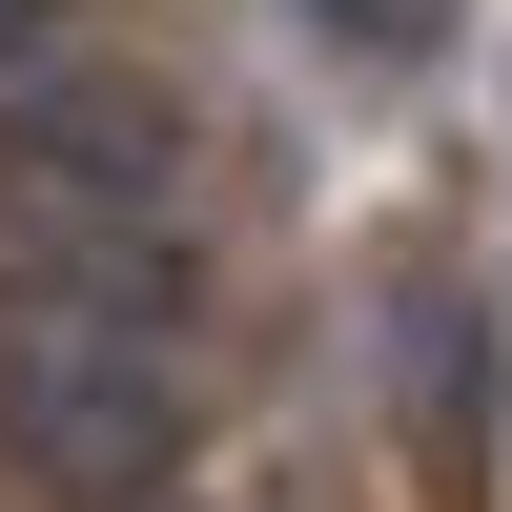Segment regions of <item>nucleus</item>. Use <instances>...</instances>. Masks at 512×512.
<instances>
[{
	"label": "nucleus",
	"instance_id": "f03ea898",
	"mask_svg": "<svg viewBox=\"0 0 512 512\" xmlns=\"http://www.w3.org/2000/svg\"><path fill=\"white\" fill-rule=\"evenodd\" d=\"M308 21H328V41H369V62H410V41L451 21V0H308Z\"/></svg>",
	"mask_w": 512,
	"mask_h": 512
},
{
	"label": "nucleus",
	"instance_id": "f257e3e1",
	"mask_svg": "<svg viewBox=\"0 0 512 512\" xmlns=\"http://www.w3.org/2000/svg\"><path fill=\"white\" fill-rule=\"evenodd\" d=\"M410 390H431V431H451V451L492 431V349H472V308H451V287L410 308Z\"/></svg>",
	"mask_w": 512,
	"mask_h": 512
},
{
	"label": "nucleus",
	"instance_id": "7ed1b4c3",
	"mask_svg": "<svg viewBox=\"0 0 512 512\" xmlns=\"http://www.w3.org/2000/svg\"><path fill=\"white\" fill-rule=\"evenodd\" d=\"M21 62H62V0H0V82Z\"/></svg>",
	"mask_w": 512,
	"mask_h": 512
}]
</instances>
